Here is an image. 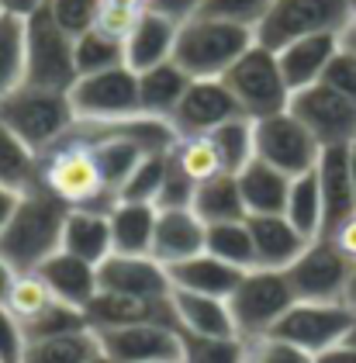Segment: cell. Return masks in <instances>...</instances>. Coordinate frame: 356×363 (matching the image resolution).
<instances>
[{"label":"cell","instance_id":"6da1fadb","mask_svg":"<svg viewBox=\"0 0 356 363\" xmlns=\"http://www.w3.org/2000/svg\"><path fill=\"white\" fill-rule=\"evenodd\" d=\"M177 132L160 118L90 121L77 118L52 145L38 152V187L69 211H104L118 204L128 173L149 156L173 149Z\"/></svg>","mask_w":356,"mask_h":363},{"label":"cell","instance_id":"7a4b0ae2","mask_svg":"<svg viewBox=\"0 0 356 363\" xmlns=\"http://www.w3.org/2000/svg\"><path fill=\"white\" fill-rule=\"evenodd\" d=\"M69 208L45 187H31L18 194L7 222L0 225V256L18 270H38L62 246V225Z\"/></svg>","mask_w":356,"mask_h":363},{"label":"cell","instance_id":"3957f363","mask_svg":"<svg viewBox=\"0 0 356 363\" xmlns=\"http://www.w3.org/2000/svg\"><path fill=\"white\" fill-rule=\"evenodd\" d=\"M252 42H256L252 28L194 14L187 21H180L177 45H173V62L191 80H221L228 73V66L243 56Z\"/></svg>","mask_w":356,"mask_h":363},{"label":"cell","instance_id":"277c9868","mask_svg":"<svg viewBox=\"0 0 356 363\" xmlns=\"http://www.w3.org/2000/svg\"><path fill=\"white\" fill-rule=\"evenodd\" d=\"M0 121L18 139H25L35 152H42L77 121V111H73L69 90H45V86L21 84L18 90L0 97Z\"/></svg>","mask_w":356,"mask_h":363},{"label":"cell","instance_id":"5b68a950","mask_svg":"<svg viewBox=\"0 0 356 363\" xmlns=\"http://www.w3.org/2000/svg\"><path fill=\"white\" fill-rule=\"evenodd\" d=\"M353 18V0H274L256 25V42L270 52L308 38V35H343Z\"/></svg>","mask_w":356,"mask_h":363},{"label":"cell","instance_id":"8992f818","mask_svg":"<svg viewBox=\"0 0 356 363\" xmlns=\"http://www.w3.org/2000/svg\"><path fill=\"white\" fill-rule=\"evenodd\" d=\"M77 38L59 28L49 0L25 18V84L45 90H69L77 84Z\"/></svg>","mask_w":356,"mask_h":363},{"label":"cell","instance_id":"52a82bcc","mask_svg":"<svg viewBox=\"0 0 356 363\" xmlns=\"http://www.w3.org/2000/svg\"><path fill=\"white\" fill-rule=\"evenodd\" d=\"M221 80L232 90V97L239 101L243 114L252 118V121L291 108V86H287L284 73H280L277 52H270L260 42H252L246 52L228 66V73Z\"/></svg>","mask_w":356,"mask_h":363},{"label":"cell","instance_id":"ba28073f","mask_svg":"<svg viewBox=\"0 0 356 363\" xmlns=\"http://www.w3.org/2000/svg\"><path fill=\"white\" fill-rule=\"evenodd\" d=\"M294 291L284 270H260L252 267L243 274L239 287L228 294V311L235 322L239 339H256V335H270L274 325L287 315V308L294 305Z\"/></svg>","mask_w":356,"mask_h":363},{"label":"cell","instance_id":"9c48e42d","mask_svg":"<svg viewBox=\"0 0 356 363\" xmlns=\"http://www.w3.org/2000/svg\"><path fill=\"white\" fill-rule=\"evenodd\" d=\"M291 280V291L298 301H318V305H335L346 298V284L353 274L350 256L332 242L329 235H318L308 242V250L284 270ZM346 305V301H343Z\"/></svg>","mask_w":356,"mask_h":363},{"label":"cell","instance_id":"30bf717a","mask_svg":"<svg viewBox=\"0 0 356 363\" xmlns=\"http://www.w3.org/2000/svg\"><path fill=\"white\" fill-rule=\"evenodd\" d=\"M69 101H73L77 118H90V121L138 118L142 114V104H138V73L121 62L114 69L77 77V84L69 86Z\"/></svg>","mask_w":356,"mask_h":363},{"label":"cell","instance_id":"8fae6325","mask_svg":"<svg viewBox=\"0 0 356 363\" xmlns=\"http://www.w3.org/2000/svg\"><path fill=\"white\" fill-rule=\"evenodd\" d=\"M356 325V311L343 301L335 305H318V301H294L287 308V315L274 325L270 335H280L287 342H294L298 350L322 357L332 346L346 342Z\"/></svg>","mask_w":356,"mask_h":363},{"label":"cell","instance_id":"7c38bea8","mask_svg":"<svg viewBox=\"0 0 356 363\" xmlns=\"http://www.w3.org/2000/svg\"><path fill=\"white\" fill-rule=\"evenodd\" d=\"M252 139H256V160L287 173L291 180L308 173V169H315L318 156H322V145L291 111L252 121Z\"/></svg>","mask_w":356,"mask_h":363},{"label":"cell","instance_id":"4fadbf2b","mask_svg":"<svg viewBox=\"0 0 356 363\" xmlns=\"http://www.w3.org/2000/svg\"><path fill=\"white\" fill-rule=\"evenodd\" d=\"M287 111L315 135V142L322 149L353 145L356 142V104L326 84H311L304 90H294Z\"/></svg>","mask_w":356,"mask_h":363},{"label":"cell","instance_id":"5bb4252c","mask_svg":"<svg viewBox=\"0 0 356 363\" xmlns=\"http://www.w3.org/2000/svg\"><path fill=\"white\" fill-rule=\"evenodd\" d=\"M232 118H246V114L239 108V101L232 97V90L225 86V80H191L184 101L177 104V111L169 118V128L177 132V139L208 135Z\"/></svg>","mask_w":356,"mask_h":363},{"label":"cell","instance_id":"9a60e30c","mask_svg":"<svg viewBox=\"0 0 356 363\" xmlns=\"http://www.w3.org/2000/svg\"><path fill=\"white\" fill-rule=\"evenodd\" d=\"M101 353L111 363H163L180 360V329L177 325H125V329H94Z\"/></svg>","mask_w":356,"mask_h":363},{"label":"cell","instance_id":"2e32d148","mask_svg":"<svg viewBox=\"0 0 356 363\" xmlns=\"http://www.w3.org/2000/svg\"><path fill=\"white\" fill-rule=\"evenodd\" d=\"M97 287L132 298H169L173 284L166 267L156 256H132V252H111L97 263Z\"/></svg>","mask_w":356,"mask_h":363},{"label":"cell","instance_id":"e0dca14e","mask_svg":"<svg viewBox=\"0 0 356 363\" xmlns=\"http://www.w3.org/2000/svg\"><path fill=\"white\" fill-rule=\"evenodd\" d=\"M87 322L90 329H125V325H149V322L177 325V315L169 298H132V294L97 291L94 301L87 305Z\"/></svg>","mask_w":356,"mask_h":363},{"label":"cell","instance_id":"ac0fdd59","mask_svg":"<svg viewBox=\"0 0 356 363\" xmlns=\"http://www.w3.org/2000/svg\"><path fill=\"white\" fill-rule=\"evenodd\" d=\"M246 225L252 235V259L260 270H287L311 242L284 215H249Z\"/></svg>","mask_w":356,"mask_h":363},{"label":"cell","instance_id":"d6986e66","mask_svg":"<svg viewBox=\"0 0 356 363\" xmlns=\"http://www.w3.org/2000/svg\"><path fill=\"white\" fill-rule=\"evenodd\" d=\"M204 232H208V225L197 218L194 208H166L156 215L149 256H156L163 267L191 259L197 252H204Z\"/></svg>","mask_w":356,"mask_h":363},{"label":"cell","instance_id":"ffe728a7","mask_svg":"<svg viewBox=\"0 0 356 363\" xmlns=\"http://www.w3.org/2000/svg\"><path fill=\"white\" fill-rule=\"evenodd\" d=\"M315 173H318V191H322V208H326L322 235H329L335 225L346 222L356 211V187H353V173H350V145L322 149Z\"/></svg>","mask_w":356,"mask_h":363},{"label":"cell","instance_id":"44dd1931","mask_svg":"<svg viewBox=\"0 0 356 363\" xmlns=\"http://www.w3.org/2000/svg\"><path fill=\"white\" fill-rule=\"evenodd\" d=\"M177 31H180V21L145 7V14L125 35V66L142 73V69H152V66H160L166 59H173Z\"/></svg>","mask_w":356,"mask_h":363},{"label":"cell","instance_id":"7402d4cb","mask_svg":"<svg viewBox=\"0 0 356 363\" xmlns=\"http://www.w3.org/2000/svg\"><path fill=\"white\" fill-rule=\"evenodd\" d=\"M339 45H343V35H308V38L284 45L277 52V62H280V73L291 86V94L311 84H322V73Z\"/></svg>","mask_w":356,"mask_h":363},{"label":"cell","instance_id":"603a6c76","mask_svg":"<svg viewBox=\"0 0 356 363\" xmlns=\"http://www.w3.org/2000/svg\"><path fill=\"white\" fill-rule=\"evenodd\" d=\"M166 274H169V284L177 291H194V294H208V298H225L228 301V294L239 287L246 270L225 263V259L211 256V252H197L191 259H180V263L166 267Z\"/></svg>","mask_w":356,"mask_h":363},{"label":"cell","instance_id":"cb8c5ba5","mask_svg":"<svg viewBox=\"0 0 356 363\" xmlns=\"http://www.w3.org/2000/svg\"><path fill=\"white\" fill-rule=\"evenodd\" d=\"M35 274L49 284V291H52L59 301L83 308V311L94 301V294L101 291L97 287V267L80 259V256H69V252H62V250L52 252Z\"/></svg>","mask_w":356,"mask_h":363},{"label":"cell","instance_id":"d4e9b609","mask_svg":"<svg viewBox=\"0 0 356 363\" xmlns=\"http://www.w3.org/2000/svg\"><path fill=\"white\" fill-rule=\"evenodd\" d=\"M169 305L177 315L180 333L194 335H235V322L225 298H208V294H194V291H169Z\"/></svg>","mask_w":356,"mask_h":363},{"label":"cell","instance_id":"484cf974","mask_svg":"<svg viewBox=\"0 0 356 363\" xmlns=\"http://www.w3.org/2000/svg\"><path fill=\"white\" fill-rule=\"evenodd\" d=\"M191 86V77L173 62L166 59L152 69H142L138 73V104H142V114L145 118H160V121H169L177 104L184 101Z\"/></svg>","mask_w":356,"mask_h":363},{"label":"cell","instance_id":"4316f807","mask_svg":"<svg viewBox=\"0 0 356 363\" xmlns=\"http://www.w3.org/2000/svg\"><path fill=\"white\" fill-rule=\"evenodd\" d=\"M235 177H239V191H243L246 215H284L287 191H291V177L287 173H280L270 163H263V160L252 156Z\"/></svg>","mask_w":356,"mask_h":363},{"label":"cell","instance_id":"83f0119b","mask_svg":"<svg viewBox=\"0 0 356 363\" xmlns=\"http://www.w3.org/2000/svg\"><path fill=\"white\" fill-rule=\"evenodd\" d=\"M156 204H138V201H118L108 211L111 222V252H132L149 256L152 250V232H156Z\"/></svg>","mask_w":356,"mask_h":363},{"label":"cell","instance_id":"f1b7e54d","mask_svg":"<svg viewBox=\"0 0 356 363\" xmlns=\"http://www.w3.org/2000/svg\"><path fill=\"white\" fill-rule=\"evenodd\" d=\"M62 252L80 256L87 263H101L111 256V222L104 211H69L62 225Z\"/></svg>","mask_w":356,"mask_h":363},{"label":"cell","instance_id":"f546056e","mask_svg":"<svg viewBox=\"0 0 356 363\" xmlns=\"http://www.w3.org/2000/svg\"><path fill=\"white\" fill-rule=\"evenodd\" d=\"M94 357H101V342H97V333L87 325L77 333L28 339L18 363H90Z\"/></svg>","mask_w":356,"mask_h":363},{"label":"cell","instance_id":"4dcf8cb0","mask_svg":"<svg viewBox=\"0 0 356 363\" xmlns=\"http://www.w3.org/2000/svg\"><path fill=\"white\" fill-rule=\"evenodd\" d=\"M194 211L204 225H218V222H243L249 218L246 204H243V191H239V177L235 173H218L204 184H197L194 194Z\"/></svg>","mask_w":356,"mask_h":363},{"label":"cell","instance_id":"1f68e13d","mask_svg":"<svg viewBox=\"0 0 356 363\" xmlns=\"http://www.w3.org/2000/svg\"><path fill=\"white\" fill-rule=\"evenodd\" d=\"M0 187L11 194H25L38 187V152L18 139L4 121H0Z\"/></svg>","mask_w":356,"mask_h":363},{"label":"cell","instance_id":"d6a6232c","mask_svg":"<svg viewBox=\"0 0 356 363\" xmlns=\"http://www.w3.org/2000/svg\"><path fill=\"white\" fill-rule=\"evenodd\" d=\"M284 218L294 225L301 235L318 239L326 228V208H322V191H318V173L308 169L301 177L291 180L287 204H284Z\"/></svg>","mask_w":356,"mask_h":363},{"label":"cell","instance_id":"836d02e7","mask_svg":"<svg viewBox=\"0 0 356 363\" xmlns=\"http://www.w3.org/2000/svg\"><path fill=\"white\" fill-rule=\"evenodd\" d=\"M25 84V18L0 11V97Z\"/></svg>","mask_w":356,"mask_h":363},{"label":"cell","instance_id":"e575fe53","mask_svg":"<svg viewBox=\"0 0 356 363\" xmlns=\"http://www.w3.org/2000/svg\"><path fill=\"white\" fill-rule=\"evenodd\" d=\"M204 252L218 256V259L239 267V270H252L256 259H252V235H249L246 218L243 222L208 225V232H204Z\"/></svg>","mask_w":356,"mask_h":363},{"label":"cell","instance_id":"d590c367","mask_svg":"<svg viewBox=\"0 0 356 363\" xmlns=\"http://www.w3.org/2000/svg\"><path fill=\"white\" fill-rule=\"evenodd\" d=\"M77 73L87 77V73H101V69H114L125 62V38L118 35H108L104 28H90L77 35Z\"/></svg>","mask_w":356,"mask_h":363},{"label":"cell","instance_id":"8d00e7d4","mask_svg":"<svg viewBox=\"0 0 356 363\" xmlns=\"http://www.w3.org/2000/svg\"><path fill=\"white\" fill-rule=\"evenodd\" d=\"M208 139L215 142L221 156L225 173H239L249 160L256 156V139H252V118H232L218 125L215 132H208Z\"/></svg>","mask_w":356,"mask_h":363},{"label":"cell","instance_id":"74e56055","mask_svg":"<svg viewBox=\"0 0 356 363\" xmlns=\"http://www.w3.org/2000/svg\"><path fill=\"white\" fill-rule=\"evenodd\" d=\"M169 152H173V160L184 167V173L191 177L194 184H204V180L225 173L218 149H215V142L208 139V135H184V139L173 142Z\"/></svg>","mask_w":356,"mask_h":363},{"label":"cell","instance_id":"f35d334b","mask_svg":"<svg viewBox=\"0 0 356 363\" xmlns=\"http://www.w3.org/2000/svg\"><path fill=\"white\" fill-rule=\"evenodd\" d=\"M239 335H194L180 333V363H243Z\"/></svg>","mask_w":356,"mask_h":363},{"label":"cell","instance_id":"ab89813d","mask_svg":"<svg viewBox=\"0 0 356 363\" xmlns=\"http://www.w3.org/2000/svg\"><path fill=\"white\" fill-rule=\"evenodd\" d=\"M166 163H169V149H166V152H149V156L128 173V180H125V187H121V197H118V201L156 204V197H160V191H163Z\"/></svg>","mask_w":356,"mask_h":363},{"label":"cell","instance_id":"60d3db41","mask_svg":"<svg viewBox=\"0 0 356 363\" xmlns=\"http://www.w3.org/2000/svg\"><path fill=\"white\" fill-rule=\"evenodd\" d=\"M87 325H90V322H87V311H83V308H73V305H66V301H59V298H55L45 311H38L31 322L21 325V333H25V342H28V339H45V335L77 333V329H87Z\"/></svg>","mask_w":356,"mask_h":363},{"label":"cell","instance_id":"b9f144b4","mask_svg":"<svg viewBox=\"0 0 356 363\" xmlns=\"http://www.w3.org/2000/svg\"><path fill=\"white\" fill-rule=\"evenodd\" d=\"M52 301H55V294L49 291V284L38 277L35 270H28V274H18V280H14L7 308H11V315L18 318V325H25L38 311H45Z\"/></svg>","mask_w":356,"mask_h":363},{"label":"cell","instance_id":"7bdbcfd3","mask_svg":"<svg viewBox=\"0 0 356 363\" xmlns=\"http://www.w3.org/2000/svg\"><path fill=\"white\" fill-rule=\"evenodd\" d=\"M243 363H315L311 353L298 350L294 342L280 339V335H256L243 339Z\"/></svg>","mask_w":356,"mask_h":363},{"label":"cell","instance_id":"ee69618b","mask_svg":"<svg viewBox=\"0 0 356 363\" xmlns=\"http://www.w3.org/2000/svg\"><path fill=\"white\" fill-rule=\"evenodd\" d=\"M274 0H204V7L197 14L204 18H218V21H232V25H243V28H252L263 21L267 7Z\"/></svg>","mask_w":356,"mask_h":363},{"label":"cell","instance_id":"f6af8a7d","mask_svg":"<svg viewBox=\"0 0 356 363\" xmlns=\"http://www.w3.org/2000/svg\"><path fill=\"white\" fill-rule=\"evenodd\" d=\"M149 0H97V28L125 38L132 25L145 14Z\"/></svg>","mask_w":356,"mask_h":363},{"label":"cell","instance_id":"bcb514c9","mask_svg":"<svg viewBox=\"0 0 356 363\" xmlns=\"http://www.w3.org/2000/svg\"><path fill=\"white\" fill-rule=\"evenodd\" d=\"M49 11L66 35H83L97 28V0H49Z\"/></svg>","mask_w":356,"mask_h":363},{"label":"cell","instance_id":"7dc6e473","mask_svg":"<svg viewBox=\"0 0 356 363\" xmlns=\"http://www.w3.org/2000/svg\"><path fill=\"white\" fill-rule=\"evenodd\" d=\"M194 194H197V184L184 173V167H180V163L173 160V152H169L166 177H163V191H160V197H156V208H160V211H166V208H191Z\"/></svg>","mask_w":356,"mask_h":363},{"label":"cell","instance_id":"c3c4849f","mask_svg":"<svg viewBox=\"0 0 356 363\" xmlns=\"http://www.w3.org/2000/svg\"><path fill=\"white\" fill-rule=\"evenodd\" d=\"M322 84L332 86V90L343 94V97H350L356 104V49L350 42H343V45L335 49L332 62L326 66V73H322Z\"/></svg>","mask_w":356,"mask_h":363},{"label":"cell","instance_id":"681fc988","mask_svg":"<svg viewBox=\"0 0 356 363\" xmlns=\"http://www.w3.org/2000/svg\"><path fill=\"white\" fill-rule=\"evenodd\" d=\"M25 350V333L18 325V318L11 315V308L0 305V360L4 363H18Z\"/></svg>","mask_w":356,"mask_h":363},{"label":"cell","instance_id":"f907efd6","mask_svg":"<svg viewBox=\"0 0 356 363\" xmlns=\"http://www.w3.org/2000/svg\"><path fill=\"white\" fill-rule=\"evenodd\" d=\"M149 7L166 14V18H173V21H187L204 7V0H149Z\"/></svg>","mask_w":356,"mask_h":363},{"label":"cell","instance_id":"816d5d0a","mask_svg":"<svg viewBox=\"0 0 356 363\" xmlns=\"http://www.w3.org/2000/svg\"><path fill=\"white\" fill-rule=\"evenodd\" d=\"M329 239L343 250V256H350V263H356V211L346 218V222H339L332 228Z\"/></svg>","mask_w":356,"mask_h":363},{"label":"cell","instance_id":"f5cc1de1","mask_svg":"<svg viewBox=\"0 0 356 363\" xmlns=\"http://www.w3.org/2000/svg\"><path fill=\"white\" fill-rule=\"evenodd\" d=\"M315 363H356V342H339V346H332L329 353H322V357H315Z\"/></svg>","mask_w":356,"mask_h":363},{"label":"cell","instance_id":"db71d44e","mask_svg":"<svg viewBox=\"0 0 356 363\" xmlns=\"http://www.w3.org/2000/svg\"><path fill=\"white\" fill-rule=\"evenodd\" d=\"M14 280H18V270L0 256V305H7V298H11V287H14Z\"/></svg>","mask_w":356,"mask_h":363},{"label":"cell","instance_id":"11a10c76","mask_svg":"<svg viewBox=\"0 0 356 363\" xmlns=\"http://www.w3.org/2000/svg\"><path fill=\"white\" fill-rule=\"evenodd\" d=\"M42 4H45V0H4V11H7V14H18V18H28V14H35Z\"/></svg>","mask_w":356,"mask_h":363},{"label":"cell","instance_id":"9f6ffc18","mask_svg":"<svg viewBox=\"0 0 356 363\" xmlns=\"http://www.w3.org/2000/svg\"><path fill=\"white\" fill-rule=\"evenodd\" d=\"M14 201H18V194H11V191H4V187H0V225L7 222V215H11Z\"/></svg>","mask_w":356,"mask_h":363},{"label":"cell","instance_id":"6f0895ef","mask_svg":"<svg viewBox=\"0 0 356 363\" xmlns=\"http://www.w3.org/2000/svg\"><path fill=\"white\" fill-rule=\"evenodd\" d=\"M346 305L356 311V263H353V274H350V284H346V298H343Z\"/></svg>","mask_w":356,"mask_h":363},{"label":"cell","instance_id":"680465c9","mask_svg":"<svg viewBox=\"0 0 356 363\" xmlns=\"http://www.w3.org/2000/svg\"><path fill=\"white\" fill-rule=\"evenodd\" d=\"M350 173H353V187H356V142L350 145Z\"/></svg>","mask_w":356,"mask_h":363},{"label":"cell","instance_id":"91938a15","mask_svg":"<svg viewBox=\"0 0 356 363\" xmlns=\"http://www.w3.org/2000/svg\"><path fill=\"white\" fill-rule=\"evenodd\" d=\"M343 35H350V38H356V0H353V18H350V28L343 31Z\"/></svg>","mask_w":356,"mask_h":363},{"label":"cell","instance_id":"94428289","mask_svg":"<svg viewBox=\"0 0 356 363\" xmlns=\"http://www.w3.org/2000/svg\"><path fill=\"white\" fill-rule=\"evenodd\" d=\"M90 363H111V360H108V357H104V353H101V357H94V360H90Z\"/></svg>","mask_w":356,"mask_h":363},{"label":"cell","instance_id":"6125c7cd","mask_svg":"<svg viewBox=\"0 0 356 363\" xmlns=\"http://www.w3.org/2000/svg\"><path fill=\"white\" fill-rule=\"evenodd\" d=\"M343 42H350V45H353V49H356V38H350V35H343Z\"/></svg>","mask_w":356,"mask_h":363},{"label":"cell","instance_id":"be15d7a7","mask_svg":"<svg viewBox=\"0 0 356 363\" xmlns=\"http://www.w3.org/2000/svg\"><path fill=\"white\" fill-rule=\"evenodd\" d=\"M350 342H356V325H353V333H350Z\"/></svg>","mask_w":356,"mask_h":363},{"label":"cell","instance_id":"e7e4bbea","mask_svg":"<svg viewBox=\"0 0 356 363\" xmlns=\"http://www.w3.org/2000/svg\"><path fill=\"white\" fill-rule=\"evenodd\" d=\"M163 363H180V360H163Z\"/></svg>","mask_w":356,"mask_h":363},{"label":"cell","instance_id":"03108f58","mask_svg":"<svg viewBox=\"0 0 356 363\" xmlns=\"http://www.w3.org/2000/svg\"><path fill=\"white\" fill-rule=\"evenodd\" d=\"M0 11H4V0H0Z\"/></svg>","mask_w":356,"mask_h":363},{"label":"cell","instance_id":"003e7915","mask_svg":"<svg viewBox=\"0 0 356 363\" xmlns=\"http://www.w3.org/2000/svg\"><path fill=\"white\" fill-rule=\"evenodd\" d=\"M0 363H4V360H0Z\"/></svg>","mask_w":356,"mask_h":363}]
</instances>
